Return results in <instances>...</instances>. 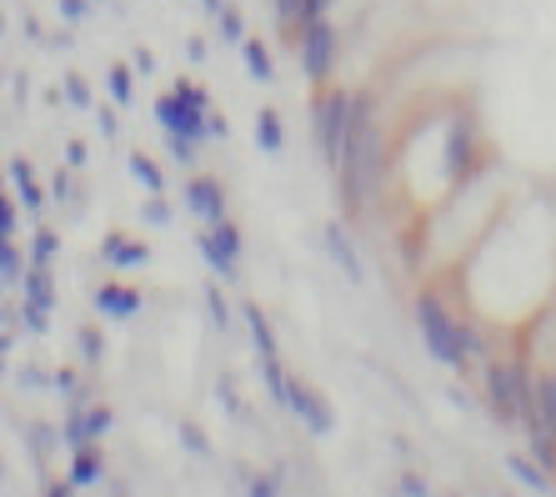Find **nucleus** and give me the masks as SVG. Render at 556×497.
<instances>
[{"label": "nucleus", "instance_id": "f257e3e1", "mask_svg": "<svg viewBox=\"0 0 556 497\" xmlns=\"http://www.w3.org/2000/svg\"><path fill=\"white\" fill-rule=\"evenodd\" d=\"M337 186H341L346 211L371 201L376 186H381V132H376L366 96H351V136H346V157L337 166Z\"/></svg>", "mask_w": 556, "mask_h": 497}, {"label": "nucleus", "instance_id": "f03ea898", "mask_svg": "<svg viewBox=\"0 0 556 497\" xmlns=\"http://www.w3.org/2000/svg\"><path fill=\"white\" fill-rule=\"evenodd\" d=\"M412 312H416V332H421V341H427V352L437 357L441 366L462 372V366H466V332L452 322V312L441 307V297L421 291Z\"/></svg>", "mask_w": 556, "mask_h": 497}, {"label": "nucleus", "instance_id": "7ed1b4c3", "mask_svg": "<svg viewBox=\"0 0 556 497\" xmlns=\"http://www.w3.org/2000/svg\"><path fill=\"white\" fill-rule=\"evenodd\" d=\"M155 121L166 136H191V141H206L211 136V111H206V91L191 86V80H176L170 96L155 101Z\"/></svg>", "mask_w": 556, "mask_h": 497}, {"label": "nucleus", "instance_id": "20e7f679", "mask_svg": "<svg viewBox=\"0 0 556 497\" xmlns=\"http://www.w3.org/2000/svg\"><path fill=\"white\" fill-rule=\"evenodd\" d=\"M486 402H492L496 422H531L536 418V387H531L527 366H486Z\"/></svg>", "mask_w": 556, "mask_h": 497}, {"label": "nucleus", "instance_id": "39448f33", "mask_svg": "<svg viewBox=\"0 0 556 497\" xmlns=\"http://www.w3.org/2000/svg\"><path fill=\"white\" fill-rule=\"evenodd\" d=\"M346 136H351V96L346 91L321 96V105H316V146H321V157L331 171L346 157Z\"/></svg>", "mask_w": 556, "mask_h": 497}, {"label": "nucleus", "instance_id": "423d86ee", "mask_svg": "<svg viewBox=\"0 0 556 497\" xmlns=\"http://www.w3.org/2000/svg\"><path fill=\"white\" fill-rule=\"evenodd\" d=\"M331 66H337V30L326 15H316L301 26V71H306V80H326Z\"/></svg>", "mask_w": 556, "mask_h": 497}, {"label": "nucleus", "instance_id": "0eeeda50", "mask_svg": "<svg viewBox=\"0 0 556 497\" xmlns=\"http://www.w3.org/2000/svg\"><path fill=\"white\" fill-rule=\"evenodd\" d=\"M286 412L301 422L306 432H316V437H331V427H337V418H331V402H326L316 387H306L301 377H291V393H286Z\"/></svg>", "mask_w": 556, "mask_h": 497}, {"label": "nucleus", "instance_id": "6e6552de", "mask_svg": "<svg viewBox=\"0 0 556 497\" xmlns=\"http://www.w3.org/2000/svg\"><path fill=\"white\" fill-rule=\"evenodd\" d=\"M111 427H116V412L111 407H91V412H71L61 432H65V447H86L96 437H105Z\"/></svg>", "mask_w": 556, "mask_h": 497}, {"label": "nucleus", "instance_id": "1a4fd4ad", "mask_svg": "<svg viewBox=\"0 0 556 497\" xmlns=\"http://www.w3.org/2000/svg\"><path fill=\"white\" fill-rule=\"evenodd\" d=\"M186 207H191L206 226L226 222V197H220V186L211 182V176H195V182H186Z\"/></svg>", "mask_w": 556, "mask_h": 497}, {"label": "nucleus", "instance_id": "9d476101", "mask_svg": "<svg viewBox=\"0 0 556 497\" xmlns=\"http://www.w3.org/2000/svg\"><path fill=\"white\" fill-rule=\"evenodd\" d=\"M141 291L136 287H121V282H105V287H96V297H91V307L101 316H136L141 312Z\"/></svg>", "mask_w": 556, "mask_h": 497}, {"label": "nucleus", "instance_id": "9b49d317", "mask_svg": "<svg viewBox=\"0 0 556 497\" xmlns=\"http://www.w3.org/2000/svg\"><path fill=\"white\" fill-rule=\"evenodd\" d=\"M101 257L111 266H121V272H130V266H146V262H151V247H141V241H126L121 232H111L101 241Z\"/></svg>", "mask_w": 556, "mask_h": 497}, {"label": "nucleus", "instance_id": "f8f14e48", "mask_svg": "<svg viewBox=\"0 0 556 497\" xmlns=\"http://www.w3.org/2000/svg\"><path fill=\"white\" fill-rule=\"evenodd\" d=\"M326 251H331V262H337L351 282H362V276H366L362 272V257H356V247H351V236H346V226H341V222L326 226Z\"/></svg>", "mask_w": 556, "mask_h": 497}, {"label": "nucleus", "instance_id": "ddd939ff", "mask_svg": "<svg viewBox=\"0 0 556 497\" xmlns=\"http://www.w3.org/2000/svg\"><path fill=\"white\" fill-rule=\"evenodd\" d=\"M101 477H105V458H101V447H96V443L76 447V458H71V483H76V487H96Z\"/></svg>", "mask_w": 556, "mask_h": 497}, {"label": "nucleus", "instance_id": "4468645a", "mask_svg": "<svg viewBox=\"0 0 556 497\" xmlns=\"http://www.w3.org/2000/svg\"><path fill=\"white\" fill-rule=\"evenodd\" d=\"M126 171H130V182L141 186L146 197H155V191H166V176H161V166H155L146 151H130L126 157Z\"/></svg>", "mask_w": 556, "mask_h": 497}, {"label": "nucleus", "instance_id": "2eb2a0df", "mask_svg": "<svg viewBox=\"0 0 556 497\" xmlns=\"http://www.w3.org/2000/svg\"><path fill=\"white\" fill-rule=\"evenodd\" d=\"M11 186H15V197L26 201L30 216H40V211H46V191L36 186V176H30L26 161H11Z\"/></svg>", "mask_w": 556, "mask_h": 497}, {"label": "nucleus", "instance_id": "dca6fc26", "mask_svg": "<svg viewBox=\"0 0 556 497\" xmlns=\"http://www.w3.org/2000/svg\"><path fill=\"white\" fill-rule=\"evenodd\" d=\"M256 146L266 151V157H276L286 146V126H281V116H276L271 105H261L256 111Z\"/></svg>", "mask_w": 556, "mask_h": 497}, {"label": "nucleus", "instance_id": "f3484780", "mask_svg": "<svg viewBox=\"0 0 556 497\" xmlns=\"http://www.w3.org/2000/svg\"><path fill=\"white\" fill-rule=\"evenodd\" d=\"M241 55H247L251 80H276V61H271V51H266L261 40H241Z\"/></svg>", "mask_w": 556, "mask_h": 497}, {"label": "nucleus", "instance_id": "a211bd4d", "mask_svg": "<svg viewBox=\"0 0 556 497\" xmlns=\"http://www.w3.org/2000/svg\"><path fill=\"white\" fill-rule=\"evenodd\" d=\"M247 327H251V341H256V357H271L276 352V337H271V322H266V312H261L256 301L247 307Z\"/></svg>", "mask_w": 556, "mask_h": 497}, {"label": "nucleus", "instance_id": "6ab92c4d", "mask_svg": "<svg viewBox=\"0 0 556 497\" xmlns=\"http://www.w3.org/2000/svg\"><path fill=\"white\" fill-rule=\"evenodd\" d=\"M201 257H206V266H211L216 276L236 282V257H231V251H220V247H216V236H211V232H201Z\"/></svg>", "mask_w": 556, "mask_h": 497}, {"label": "nucleus", "instance_id": "aec40b11", "mask_svg": "<svg viewBox=\"0 0 556 497\" xmlns=\"http://www.w3.org/2000/svg\"><path fill=\"white\" fill-rule=\"evenodd\" d=\"M466 157H471V126H466V121H456V126H452V146H446V171H452V176H462Z\"/></svg>", "mask_w": 556, "mask_h": 497}, {"label": "nucleus", "instance_id": "412c9836", "mask_svg": "<svg viewBox=\"0 0 556 497\" xmlns=\"http://www.w3.org/2000/svg\"><path fill=\"white\" fill-rule=\"evenodd\" d=\"M531 422H542L546 432H556V372L536 382V418Z\"/></svg>", "mask_w": 556, "mask_h": 497}, {"label": "nucleus", "instance_id": "4be33fe9", "mask_svg": "<svg viewBox=\"0 0 556 497\" xmlns=\"http://www.w3.org/2000/svg\"><path fill=\"white\" fill-rule=\"evenodd\" d=\"M527 432H531V458L552 472L556 468V432H546L542 422H527Z\"/></svg>", "mask_w": 556, "mask_h": 497}, {"label": "nucleus", "instance_id": "5701e85b", "mask_svg": "<svg viewBox=\"0 0 556 497\" xmlns=\"http://www.w3.org/2000/svg\"><path fill=\"white\" fill-rule=\"evenodd\" d=\"M26 301H36L46 312L55 307V287H51V276H46V266H30L26 272Z\"/></svg>", "mask_w": 556, "mask_h": 497}, {"label": "nucleus", "instance_id": "b1692460", "mask_svg": "<svg viewBox=\"0 0 556 497\" xmlns=\"http://www.w3.org/2000/svg\"><path fill=\"white\" fill-rule=\"evenodd\" d=\"M506 472H511L517 483H527L531 493H546V487H552V477H546V468H531L527 458H506Z\"/></svg>", "mask_w": 556, "mask_h": 497}, {"label": "nucleus", "instance_id": "393cba45", "mask_svg": "<svg viewBox=\"0 0 556 497\" xmlns=\"http://www.w3.org/2000/svg\"><path fill=\"white\" fill-rule=\"evenodd\" d=\"M261 377H266V387H271L276 407H286V393H291V377H286V372H281V362H276V352H271V357H261Z\"/></svg>", "mask_w": 556, "mask_h": 497}, {"label": "nucleus", "instance_id": "a878e982", "mask_svg": "<svg viewBox=\"0 0 556 497\" xmlns=\"http://www.w3.org/2000/svg\"><path fill=\"white\" fill-rule=\"evenodd\" d=\"M26 437H30V447H36V462H46V458L55 452V447L65 443V432H51V427H40V422H30Z\"/></svg>", "mask_w": 556, "mask_h": 497}, {"label": "nucleus", "instance_id": "bb28decb", "mask_svg": "<svg viewBox=\"0 0 556 497\" xmlns=\"http://www.w3.org/2000/svg\"><path fill=\"white\" fill-rule=\"evenodd\" d=\"M105 86H111V101H116V105L136 101V80H130L126 66H111V71H105Z\"/></svg>", "mask_w": 556, "mask_h": 497}, {"label": "nucleus", "instance_id": "cd10ccee", "mask_svg": "<svg viewBox=\"0 0 556 497\" xmlns=\"http://www.w3.org/2000/svg\"><path fill=\"white\" fill-rule=\"evenodd\" d=\"M216 30H220V40H231V46H241V40H247L241 11H231V5H220V11H216Z\"/></svg>", "mask_w": 556, "mask_h": 497}, {"label": "nucleus", "instance_id": "c85d7f7f", "mask_svg": "<svg viewBox=\"0 0 556 497\" xmlns=\"http://www.w3.org/2000/svg\"><path fill=\"white\" fill-rule=\"evenodd\" d=\"M201 297H206V312H211V322H216V332H231V307H226V291L206 287Z\"/></svg>", "mask_w": 556, "mask_h": 497}, {"label": "nucleus", "instance_id": "c756f323", "mask_svg": "<svg viewBox=\"0 0 556 497\" xmlns=\"http://www.w3.org/2000/svg\"><path fill=\"white\" fill-rule=\"evenodd\" d=\"M176 437H181V447H191L195 458H211V443H206V432L195 427V422H181V427H176Z\"/></svg>", "mask_w": 556, "mask_h": 497}, {"label": "nucleus", "instance_id": "7c9ffc66", "mask_svg": "<svg viewBox=\"0 0 556 497\" xmlns=\"http://www.w3.org/2000/svg\"><path fill=\"white\" fill-rule=\"evenodd\" d=\"M0 276H5V287L21 282V251H15L11 236H5V247H0Z\"/></svg>", "mask_w": 556, "mask_h": 497}, {"label": "nucleus", "instance_id": "2f4dec72", "mask_svg": "<svg viewBox=\"0 0 556 497\" xmlns=\"http://www.w3.org/2000/svg\"><path fill=\"white\" fill-rule=\"evenodd\" d=\"M55 251H61V241H55L51 232H36V241H30V257H36V266H51Z\"/></svg>", "mask_w": 556, "mask_h": 497}, {"label": "nucleus", "instance_id": "473e14b6", "mask_svg": "<svg viewBox=\"0 0 556 497\" xmlns=\"http://www.w3.org/2000/svg\"><path fill=\"white\" fill-rule=\"evenodd\" d=\"M65 105H76V111H86V105H91V86H86V80L80 76H65Z\"/></svg>", "mask_w": 556, "mask_h": 497}, {"label": "nucleus", "instance_id": "72a5a7b5", "mask_svg": "<svg viewBox=\"0 0 556 497\" xmlns=\"http://www.w3.org/2000/svg\"><path fill=\"white\" fill-rule=\"evenodd\" d=\"M141 216H146V226H170V207H166V197L155 191V197L141 207Z\"/></svg>", "mask_w": 556, "mask_h": 497}, {"label": "nucleus", "instance_id": "f704fd0d", "mask_svg": "<svg viewBox=\"0 0 556 497\" xmlns=\"http://www.w3.org/2000/svg\"><path fill=\"white\" fill-rule=\"evenodd\" d=\"M216 397H220V407H231V418H241V422H247V402L236 397L231 377H220V382H216Z\"/></svg>", "mask_w": 556, "mask_h": 497}, {"label": "nucleus", "instance_id": "c9c22d12", "mask_svg": "<svg viewBox=\"0 0 556 497\" xmlns=\"http://www.w3.org/2000/svg\"><path fill=\"white\" fill-rule=\"evenodd\" d=\"M276 15L286 26H306V0H276Z\"/></svg>", "mask_w": 556, "mask_h": 497}, {"label": "nucleus", "instance_id": "e433bc0d", "mask_svg": "<svg viewBox=\"0 0 556 497\" xmlns=\"http://www.w3.org/2000/svg\"><path fill=\"white\" fill-rule=\"evenodd\" d=\"M166 146H170V157L181 161V166H195V141L191 136H166Z\"/></svg>", "mask_w": 556, "mask_h": 497}, {"label": "nucleus", "instance_id": "4c0bfd02", "mask_svg": "<svg viewBox=\"0 0 556 497\" xmlns=\"http://www.w3.org/2000/svg\"><path fill=\"white\" fill-rule=\"evenodd\" d=\"M15 382H21L26 393H40V387H51V377H46L40 366H21V372H15Z\"/></svg>", "mask_w": 556, "mask_h": 497}, {"label": "nucleus", "instance_id": "58836bf2", "mask_svg": "<svg viewBox=\"0 0 556 497\" xmlns=\"http://www.w3.org/2000/svg\"><path fill=\"white\" fill-rule=\"evenodd\" d=\"M21 316H26V327L36 332V337H46V327H51V322H46V307H36V301H26V307H21Z\"/></svg>", "mask_w": 556, "mask_h": 497}, {"label": "nucleus", "instance_id": "ea45409f", "mask_svg": "<svg viewBox=\"0 0 556 497\" xmlns=\"http://www.w3.org/2000/svg\"><path fill=\"white\" fill-rule=\"evenodd\" d=\"M51 387H55V393H61V397H71V402H80V387H76V372H55V377H51Z\"/></svg>", "mask_w": 556, "mask_h": 497}, {"label": "nucleus", "instance_id": "a19ab883", "mask_svg": "<svg viewBox=\"0 0 556 497\" xmlns=\"http://www.w3.org/2000/svg\"><path fill=\"white\" fill-rule=\"evenodd\" d=\"M86 5H91V0H61V21H65V26L86 21Z\"/></svg>", "mask_w": 556, "mask_h": 497}, {"label": "nucleus", "instance_id": "79ce46f5", "mask_svg": "<svg viewBox=\"0 0 556 497\" xmlns=\"http://www.w3.org/2000/svg\"><path fill=\"white\" fill-rule=\"evenodd\" d=\"M80 352H86V362H101V332H80Z\"/></svg>", "mask_w": 556, "mask_h": 497}, {"label": "nucleus", "instance_id": "37998d69", "mask_svg": "<svg viewBox=\"0 0 556 497\" xmlns=\"http://www.w3.org/2000/svg\"><path fill=\"white\" fill-rule=\"evenodd\" d=\"M96 126H101V136L111 141V136H121V121H116V111H96Z\"/></svg>", "mask_w": 556, "mask_h": 497}, {"label": "nucleus", "instance_id": "c03bdc74", "mask_svg": "<svg viewBox=\"0 0 556 497\" xmlns=\"http://www.w3.org/2000/svg\"><path fill=\"white\" fill-rule=\"evenodd\" d=\"M130 66L141 71V76H151V71H155V55L151 51H130Z\"/></svg>", "mask_w": 556, "mask_h": 497}, {"label": "nucleus", "instance_id": "a18cd8bd", "mask_svg": "<svg viewBox=\"0 0 556 497\" xmlns=\"http://www.w3.org/2000/svg\"><path fill=\"white\" fill-rule=\"evenodd\" d=\"M186 61H195V66L206 61V40H201V36H191V40H186Z\"/></svg>", "mask_w": 556, "mask_h": 497}, {"label": "nucleus", "instance_id": "49530a36", "mask_svg": "<svg viewBox=\"0 0 556 497\" xmlns=\"http://www.w3.org/2000/svg\"><path fill=\"white\" fill-rule=\"evenodd\" d=\"M251 497H276V477H251Z\"/></svg>", "mask_w": 556, "mask_h": 497}, {"label": "nucleus", "instance_id": "de8ad7c7", "mask_svg": "<svg viewBox=\"0 0 556 497\" xmlns=\"http://www.w3.org/2000/svg\"><path fill=\"white\" fill-rule=\"evenodd\" d=\"M402 493H406V497H427V483H421V477H412V472H406V477H402Z\"/></svg>", "mask_w": 556, "mask_h": 497}, {"label": "nucleus", "instance_id": "09e8293b", "mask_svg": "<svg viewBox=\"0 0 556 497\" xmlns=\"http://www.w3.org/2000/svg\"><path fill=\"white\" fill-rule=\"evenodd\" d=\"M0 232H5V236H15V207H11V201L0 207Z\"/></svg>", "mask_w": 556, "mask_h": 497}, {"label": "nucleus", "instance_id": "8fccbe9b", "mask_svg": "<svg viewBox=\"0 0 556 497\" xmlns=\"http://www.w3.org/2000/svg\"><path fill=\"white\" fill-rule=\"evenodd\" d=\"M331 11V0H306V21H316V15Z\"/></svg>", "mask_w": 556, "mask_h": 497}, {"label": "nucleus", "instance_id": "3c124183", "mask_svg": "<svg viewBox=\"0 0 556 497\" xmlns=\"http://www.w3.org/2000/svg\"><path fill=\"white\" fill-rule=\"evenodd\" d=\"M51 191H55V197H71V176H65V171H61V176H55V182H51Z\"/></svg>", "mask_w": 556, "mask_h": 497}, {"label": "nucleus", "instance_id": "603ef678", "mask_svg": "<svg viewBox=\"0 0 556 497\" xmlns=\"http://www.w3.org/2000/svg\"><path fill=\"white\" fill-rule=\"evenodd\" d=\"M206 5H211V15H216V11H220V5H226V0H206Z\"/></svg>", "mask_w": 556, "mask_h": 497}, {"label": "nucleus", "instance_id": "864d4df0", "mask_svg": "<svg viewBox=\"0 0 556 497\" xmlns=\"http://www.w3.org/2000/svg\"><path fill=\"white\" fill-rule=\"evenodd\" d=\"M96 5H105V0H96Z\"/></svg>", "mask_w": 556, "mask_h": 497}]
</instances>
